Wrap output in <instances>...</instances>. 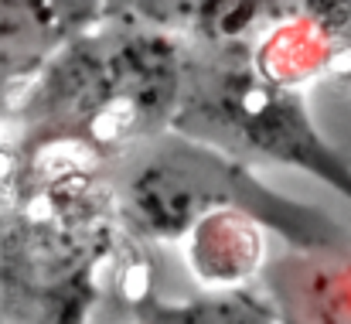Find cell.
<instances>
[{
	"instance_id": "6da1fadb",
	"label": "cell",
	"mask_w": 351,
	"mask_h": 324,
	"mask_svg": "<svg viewBox=\"0 0 351 324\" xmlns=\"http://www.w3.org/2000/svg\"><path fill=\"white\" fill-rule=\"evenodd\" d=\"M184 89V58L160 31L99 21L69 41L45 69L34 116H48L69 140L133 150L174 123Z\"/></svg>"
},
{
	"instance_id": "7a4b0ae2",
	"label": "cell",
	"mask_w": 351,
	"mask_h": 324,
	"mask_svg": "<svg viewBox=\"0 0 351 324\" xmlns=\"http://www.w3.org/2000/svg\"><path fill=\"white\" fill-rule=\"evenodd\" d=\"M174 126L184 130V137L219 143L235 154L297 164L351 198L348 164L317 137L300 100L259 79L184 65V89Z\"/></svg>"
},
{
	"instance_id": "3957f363",
	"label": "cell",
	"mask_w": 351,
	"mask_h": 324,
	"mask_svg": "<svg viewBox=\"0 0 351 324\" xmlns=\"http://www.w3.org/2000/svg\"><path fill=\"white\" fill-rule=\"evenodd\" d=\"M103 21V0H0V82L41 72Z\"/></svg>"
},
{
	"instance_id": "277c9868",
	"label": "cell",
	"mask_w": 351,
	"mask_h": 324,
	"mask_svg": "<svg viewBox=\"0 0 351 324\" xmlns=\"http://www.w3.org/2000/svg\"><path fill=\"white\" fill-rule=\"evenodd\" d=\"M106 324H276L266 308L249 297L222 294L184 304H167L160 297H119Z\"/></svg>"
}]
</instances>
